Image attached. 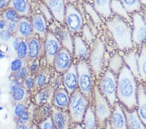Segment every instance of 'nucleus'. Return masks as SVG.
Segmentation results:
<instances>
[{
	"mask_svg": "<svg viewBox=\"0 0 146 129\" xmlns=\"http://www.w3.org/2000/svg\"><path fill=\"white\" fill-rule=\"evenodd\" d=\"M138 89L136 78L124 65L117 75V98L127 110L131 111L137 107Z\"/></svg>",
	"mask_w": 146,
	"mask_h": 129,
	"instance_id": "f257e3e1",
	"label": "nucleus"
},
{
	"mask_svg": "<svg viewBox=\"0 0 146 129\" xmlns=\"http://www.w3.org/2000/svg\"><path fill=\"white\" fill-rule=\"evenodd\" d=\"M106 26L120 50H133L134 44L132 39V28L128 22L120 16L113 15L107 19Z\"/></svg>",
	"mask_w": 146,
	"mask_h": 129,
	"instance_id": "f03ea898",
	"label": "nucleus"
},
{
	"mask_svg": "<svg viewBox=\"0 0 146 129\" xmlns=\"http://www.w3.org/2000/svg\"><path fill=\"white\" fill-rule=\"evenodd\" d=\"M88 98H86L79 90H75L70 98L68 105L69 115L74 123H80L83 121L84 115L88 108Z\"/></svg>",
	"mask_w": 146,
	"mask_h": 129,
	"instance_id": "7ed1b4c3",
	"label": "nucleus"
},
{
	"mask_svg": "<svg viewBox=\"0 0 146 129\" xmlns=\"http://www.w3.org/2000/svg\"><path fill=\"white\" fill-rule=\"evenodd\" d=\"M117 76L109 69L106 70L100 82L99 90L112 107L117 101Z\"/></svg>",
	"mask_w": 146,
	"mask_h": 129,
	"instance_id": "20e7f679",
	"label": "nucleus"
},
{
	"mask_svg": "<svg viewBox=\"0 0 146 129\" xmlns=\"http://www.w3.org/2000/svg\"><path fill=\"white\" fill-rule=\"evenodd\" d=\"M79 90L86 98H90L94 91L92 70L86 61H79L77 65Z\"/></svg>",
	"mask_w": 146,
	"mask_h": 129,
	"instance_id": "39448f33",
	"label": "nucleus"
},
{
	"mask_svg": "<svg viewBox=\"0 0 146 129\" xmlns=\"http://www.w3.org/2000/svg\"><path fill=\"white\" fill-rule=\"evenodd\" d=\"M94 99L95 106V114L98 125L103 126L111 116L112 112L110 104L97 86L94 88Z\"/></svg>",
	"mask_w": 146,
	"mask_h": 129,
	"instance_id": "423d86ee",
	"label": "nucleus"
},
{
	"mask_svg": "<svg viewBox=\"0 0 146 129\" xmlns=\"http://www.w3.org/2000/svg\"><path fill=\"white\" fill-rule=\"evenodd\" d=\"M67 29L72 33H77L84 27V18L82 11L75 3L66 4L65 20Z\"/></svg>",
	"mask_w": 146,
	"mask_h": 129,
	"instance_id": "0eeeda50",
	"label": "nucleus"
},
{
	"mask_svg": "<svg viewBox=\"0 0 146 129\" xmlns=\"http://www.w3.org/2000/svg\"><path fill=\"white\" fill-rule=\"evenodd\" d=\"M105 54V46L100 39L97 38L92 43L89 60L90 67L96 76H100L103 70Z\"/></svg>",
	"mask_w": 146,
	"mask_h": 129,
	"instance_id": "6e6552de",
	"label": "nucleus"
},
{
	"mask_svg": "<svg viewBox=\"0 0 146 129\" xmlns=\"http://www.w3.org/2000/svg\"><path fill=\"white\" fill-rule=\"evenodd\" d=\"M132 39L134 46H142L146 41V23L143 20L140 12L131 15Z\"/></svg>",
	"mask_w": 146,
	"mask_h": 129,
	"instance_id": "1a4fd4ad",
	"label": "nucleus"
},
{
	"mask_svg": "<svg viewBox=\"0 0 146 129\" xmlns=\"http://www.w3.org/2000/svg\"><path fill=\"white\" fill-rule=\"evenodd\" d=\"M45 39L44 50L46 61L49 65H51L53 64L55 57L61 49V44L59 40L53 33H47Z\"/></svg>",
	"mask_w": 146,
	"mask_h": 129,
	"instance_id": "9d476101",
	"label": "nucleus"
},
{
	"mask_svg": "<svg viewBox=\"0 0 146 129\" xmlns=\"http://www.w3.org/2000/svg\"><path fill=\"white\" fill-rule=\"evenodd\" d=\"M114 110L110 117V125L112 129H127V119L123 107L118 102L114 104Z\"/></svg>",
	"mask_w": 146,
	"mask_h": 129,
	"instance_id": "9b49d317",
	"label": "nucleus"
},
{
	"mask_svg": "<svg viewBox=\"0 0 146 129\" xmlns=\"http://www.w3.org/2000/svg\"><path fill=\"white\" fill-rule=\"evenodd\" d=\"M50 10L53 18L60 23H64L66 3L64 0H42Z\"/></svg>",
	"mask_w": 146,
	"mask_h": 129,
	"instance_id": "f8f14e48",
	"label": "nucleus"
},
{
	"mask_svg": "<svg viewBox=\"0 0 146 129\" xmlns=\"http://www.w3.org/2000/svg\"><path fill=\"white\" fill-rule=\"evenodd\" d=\"M63 84L65 90L71 95L78 88V74L77 65L72 64L67 71L64 73Z\"/></svg>",
	"mask_w": 146,
	"mask_h": 129,
	"instance_id": "ddd939ff",
	"label": "nucleus"
},
{
	"mask_svg": "<svg viewBox=\"0 0 146 129\" xmlns=\"http://www.w3.org/2000/svg\"><path fill=\"white\" fill-rule=\"evenodd\" d=\"M72 53L67 49L62 48L55 57L53 64L56 70L64 73L72 65Z\"/></svg>",
	"mask_w": 146,
	"mask_h": 129,
	"instance_id": "4468645a",
	"label": "nucleus"
},
{
	"mask_svg": "<svg viewBox=\"0 0 146 129\" xmlns=\"http://www.w3.org/2000/svg\"><path fill=\"white\" fill-rule=\"evenodd\" d=\"M34 33L31 20L27 17H21L18 22L17 29L15 34V38L27 40L32 37Z\"/></svg>",
	"mask_w": 146,
	"mask_h": 129,
	"instance_id": "2eb2a0df",
	"label": "nucleus"
},
{
	"mask_svg": "<svg viewBox=\"0 0 146 129\" xmlns=\"http://www.w3.org/2000/svg\"><path fill=\"white\" fill-rule=\"evenodd\" d=\"M51 117L56 129H68L70 117L66 112L53 106Z\"/></svg>",
	"mask_w": 146,
	"mask_h": 129,
	"instance_id": "dca6fc26",
	"label": "nucleus"
},
{
	"mask_svg": "<svg viewBox=\"0 0 146 129\" xmlns=\"http://www.w3.org/2000/svg\"><path fill=\"white\" fill-rule=\"evenodd\" d=\"M74 53L79 61H86L89 59L90 51L85 41L81 37L76 36L74 39Z\"/></svg>",
	"mask_w": 146,
	"mask_h": 129,
	"instance_id": "f3484780",
	"label": "nucleus"
},
{
	"mask_svg": "<svg viewBox=\"0 0 146 129\" xmlns=\"http://www.w3.org/2000/svg\"><path fill=\"white\" fill-rule=\"evenodd\" d=\"M32 26L35 33L37 34L40 38H46L47 34V20L42 14L35 13L32 15Z\"/></svg>",
	"mask_w": 146,
	"mask_h": 129,
	"instance_id": "a211bd4d",
	"label": "nucleus"
},
{
	"mask_svg": "<svg viewBox=\"0 0 146 129\" xmlns=\"http://www.w3.org/2000/svg\"><path fill=\"white\" fill-rule=\"evenodd\" d=\"M138 53L135 50H131L125 53L123 59L125 65L129 68L135 78L140 80L138 72Z\"/></svg>",
	"mask_w": 146,
	"mask_h": 129,
	"instance_id": "6ab92c4d",
	"label": "nucleus"
},
{
	"mask_svg": "<svg viewBox=\"0 0 146 129\" xmlns=\"http://www.w3.org/2000/svg\"><path fill=\"white\" fill-rule=\"evenodd\" d=\"M12 100L16 104L24 102L27 96V90L24 86L19 83L18 80L12 82L10 86Z\"/></svg>",
	"mask_w": 146,
	"mask_h": 129,
	"instance_id": "aec40b11",
	"label": "nucleus"
},
{
	"mask_svg": "<svg viewBox=\"0 0 146 129\" xmlns=\"http://www.w3.org/2000/svg\"><path fill=\"white\" fill-rule=\"evenodd\" d=\"M137 108L138 116L146 126V91L143 84L138 85Z\"/></svg>",
	"mask_w": 146,
	"mask_h": 129,
	"instance_id": "412c9836",
	"label": "nucleus"
},
{
	"mask_svg": "<svg viewBox=\"0 0 146 129\" xmlns=\"http://www.w3.org/2000/svg\"><path fill=\"white\" fill-rule=\"evenodd\" d=\"M28 46V55L26 59L29 61H34L40 55L42 45L40 41L36 37H32L27 40Z\"/></svg>",
	"mask_w": 146,
	"mask_h": 129,
	"instance_id": "4be33fe9",
	"label": "nucleus"
},
{
	"mask_svg": "<svg viewBox=\"0 0 146 129\" xmlns=\"http://www.w3.org/2000/svg\"><path fill=\"white\" fill-rule=\"evenodd\" d=\"M9 7L13 9L20 17H29L31 14L29 0H11Z\"/></svg>",
	"mask_w": 146,
	"mask_h": 129,
	"instance_id": "5701e85b",
	"label": "nucleus"
},
{
	"mask_svg": "<svg viewBox=\"0 0 146 129\" xmlns=\"http://www.w3.org/2000/svg\"><path fill=\"white\" fill-rule=\"evenodd\" d=\"M56 33H57L56 37L59 40L63 48L67 49L71 53H74V39L72 38L69 30L66 28L58 27Z\"/></svg>",
	"mask_w": 146,
	"mask_h": 129,
	"instance_id": "b1692460",
	"label": "nucleus"
},
{
	"mask_svg": "<svg viewBox=\"0 0 146 129\" xmlns=\"http://www.w3.org/2000/svg\"><path fill=\"white\" fill-rule=\"evenodd\" d=\"M55 91L51 86H47L38 92L35 97L37 104H49L53 100Z\"/></svg>",
	"mask_w": 146,
	"mask_h": 129,
	"instance_id": "393cba45",
	"label": "nucleus"
},
{
	"mask_svg": "<svg viewBox=\"0 0 146 129\" xmlns=\"http://www.w3.org/2000/svg\"><path fill=\"white\" fill-rule=\"evenodd\" d=\"M112 0H92V5L101 17L109 19L112 16L111 11Z\"/></svg>",
	"mask_w": 146,
	"mask_h": 129,
	"instance_id": "a878e982",
	"label": "nucleus"
},
{
	"mask_svg": "<svg viewBox=\"0 0 146 129\" xmlns=\"http://www.w3.org/2000/svg\"><path fill=\"white\" fill-rule=\"evenodd\" d=\"M127 119V129H146V126L139 117L137 111L128 110L123 107Z\"/></svg>",
	"mask_w": 146,
	"mask_h": 129,
	"instance_id": "bb28decb",
	"label": "nucleus"
},
{
	"mask_svg": "<svg viewBox=\"0 0 146 129\" xmlns=\"http://www.w3.org/2000/svg\"><path fill=\"white\" fill-rule=\"evenodd\" d=\"M69 95V93L65 88H60L56 90L55 92L53 100L54 106L62 110L68 109L70 98Z\"/></svg>",
	"mask_w": 146,
	"mask_h": 129,
	"instance_id": "cd10ccee",
	"label": "nucleus"
},
{
	"mask_svg": "<svg viewBox=\"0 0 146 129\" xmlns=\"http://www.w3.org/2000/svg\"><path fill=\"white\" fill-rule=\"evenodd\" d=\"M111 11L113 15H117L125 20L129 23L132 22L130 14L128 13L120 0H112Z\"/></svg>",
	"mask_w": 146,
	"mask_h": 129,
	"instance_id": "c85d7f7f",
	"label": "nucleus"
},
{
	"mask_svg": "<svg viewBox=\"0 0 146 129\" xmlns=\"http://www.w3.org/2000/svg\"><path fill=\"white\" fill-rule=\"evenodd\" d=\"M138 72L140 80L146 82V46L145 44L141 46L138 55Z\"/></svg>",
	"mask_w": 146,
	"mask_h": 129,
	"instance_id": "c756f323",
	"label": "nucleus"
},
{
	"mask_svg": "<svg viewBox=\"0 0 146 129\" xmlns=\"http://www.w3.org/2000/svg\"><path fill=\"white\" fill-rule=\"evenodd\" d=\"M124 65L123 57L119 53H114L109 60V70L117 76Z\"/></svg>",
	"mask_w": 146,
	"mask_h": 129,
	"instance_id": "7c9ffc66",
	"label": "nucleus"
},
{
	"mask_svg": "<svg viewBox=\"0 0 146 129\" xmlns=\"http://www.w3.org/2000/svg\"><path fill=\"white\" fill-rule=\"evenodd\" d=\"M82 5H83L84 12L87 14L88 18L92 21L94 24L96 26L102 24V20H101V16L94 9L92 4H91L90 2H84L82 3Z\"/></svg>",
	"mask_w": 146,
	"mask_h": 129,
	"instance_id": "2f4dec72",
	"label": "nucleus"
},
{
	"mask_svg": "<svg viewBox=\"0 0 146 129\" xmlns=\"http://www.w3.org/2000/svg\"><path fill=\"white\" fill-rule=\"evenodd\" d=\"M82 121L84 122V129H96L97 119L95 112L90 107L87 108Z\"/></svg>",
	"mask_w": 146,
	"mask_h": 129,
	"instance_id": "473e14b6",
	"label": "nucleus"
},
{
	"mask_svg": "<svg viewBox=\"0 0 146 129\" xmlns=\"http://www.w3.org/2000/svg\"><path fill=\"white\" fill-rule=\"evenodd\" d=\"M129 14L131 15L134 13L140 12L142 5L140 0H120Z\"/></svg>",
	"mask_w": 146,
	"mask_h": 129,
	"instance_id": "72a5a7b5",
	"label": "nucleus"
},
{
	"mask_svg": "<svg viewBox=\"0 0 146 129\" xmlns=\"http://www.w3.org/2000/svg\"><path fill=\"white\" fill-rule=\"evenodd\" d=\"M49 74L46 71H42L35 77V88L42 89L48 86Z\"/></svg>",
	"mask_w": 146,
	"mask_h": 129,
	"instance_id": "f704fd0d",
	"label": "nucleus"
},
{
	"mask_svg": "<svg viewBox=\"0 0 146 129\" xmlns=\"http://www.w3.org/2000/svg\"><path fill=\"white\" fill-rule=\"evenodd\" d=\"M16 51L18 58H20L23 60L26 59L28 55V46L27 40L21 39Z\"/></svg>",
	"mask_w": 146,
	"mask_h": 129,
	"instance_id": "c9c22d12",
	"label": "nucleus"
},
{
	"mask_svg": "<svg viewBox=\"0 0 146 129\" xmlns=\"http://www.w3.org/2000/svg\"><path fill=\"white\" fill-rule=\"evenodd\" d=\"M3 18L7 22H18L21 17L11 7H7L5 10L3 11Z\"/></svg>",
	"mask_w": 146,
	"mask_h": 129,
	"instance_id": "e433bc0d",
	"label": "nucleus"
},
{
	"mask_svg": "<svg viewBox=\"0 0 146 129\" xmlns=\"http://www.w3.org/2000/svg\"><path fill=\"white\" fill-rule=\"evenodd\" d=\"M38 9L40 13L44 16V17L46 18L47 22H50L53 19V16L51 14L50 10H49L48 6L44 3L43 1H40L38 3Z\"/></svg>",
	"mask_w": 146,
	"mask_h": 129,
	"instance_id": "4c0bfd02",
	"label": "nucleus"
},
{
	"mask_svg": "<svg viewBox=\"0 0 146 129\" xmlns=\"http://www.w3.org/2000/svg\"><path fill=\"white\" fill-rule=\"evenodd\" d=\"M81 31L82 33V38L84 39V41L88 43H92L94 40H95L94 39L95 35L92 31L90 27L88 25H84Z\"/></svg>",
	"mask_w": 146,
	"mask_h": 129,
	"instance_id": "58836bf2",
	"label": "nucleus"
},
{
	"mask_svg": "<svg viewBox=\"0 0 146 129\" xmlns=\"http://www.w3.org/2000/svg\"><path fill=\"white\" fill-rule=\"evenodd\" d=\"M24 67V62L23 59H21L20 58H16L15 60H13L11 65V73L13 74L15 72H17L18 70L22 69Z\"/></svg>",
	"mask_w": 146,
	"mask_h": 129,
	"instance_id": "ea45409f",
	"label": "nucleus"
},
{
	"mask_svg": "<svg viewBox=\"0 0 146 129\" xmlns=\"http://www.w3.org/2000/svg\"><path fill=\"white\" fill-rule=\"evenodd\" d=\"M28 71L29 69L27 67L24 66L20 69L17 72L13 73V76L15 78V80H24L28 76Z\"/></svg>",
	"mask_w": 146,
	"mask_h": 129,
	"instance_id": "a19ab883",
	"label": "nucleus"
},
{
	"mask_svg": "<svg viewBox=\"0 0 146 129\" xmlns=\"http://www.w3.org/2000/svg\"><path fill=\"white\" fill-rule=\"evenodd\" d=\"M26 112H27V106L24 102H22L16 104L15 110H14V113H15V115L16 117H20L21 115Z\"/></svg>",
	"mask_w": 146,
	"mask_h": 129,
	"instance_id": "79ce46f5",
	"label": "nucleus"
},
{
	"mask_svg": "<svg viewBox=\"0 0 146 129\" xmlns=\"http://www.w3.org/2000/svg\"><path fill=\"white\" fill-rule=\"evenodd\" d=\"M23 86L27 90H31L35 88V78L31 75L28 76L24 79Z\"/></svg>",
	"mask_w": 146,
	"mask_h": 129,
	"instance_id": "37998d69",
	"label": "nucleus"
},
{
	"mask_svg": "<svg viewBox=\"0 0 146 129\" xmlns=\"http://www.w3.org/2000/svg\"><path fill=\"white\" fill-rule=\"evenodd\" d=\"M40 129H56L54 125L51 117L46 119L40 125Z\"/></svg>",
	"mask_w": 146,
	"mask_h": 129,
	"instance_id": "c03bdc74",
	"label": "nucleus"
},
{
	"mask_svg": "<svg viewBox=\"0 0 146 129\" xmlns=\"http://www.w3.org/2000/svg\"><path fill=\"white\" fill-rule=\"evenodd\" d=\"M13 36V34L11 32H9L7 29H3L0 32V39L4 43H8L11 41Z\"/></svg>",
	"mask_w": 146,
	"mask_h": 129,
	"instance_id": "a18cd8bd",
	"label": "nucleus"
},
{
	"mask_svg": "<svg viewBox=\"0 0 146 129\" xmlns=\"http://www.w3.org/2000/svg\"><path fill=\"white\" fill-rule=\"evenodd\" d=\"M17 118L19 124H28L30 121V116L27 112L23 113Z\"/></svg>",
	"mask_w": 146,
	"mask_h": 129,
	"instance_id": "49530a36",
	"label": "nucleus"
},
{
	"mask_svg": "<svg viewBox=\"0 0 146 129\" xmlns=\"http://www.w3.org/2000/svg\"><path fill=\"white\" fill-rule=\"evenodd\" d=\"M18 26V22H8L7 25L6 29L8 30L9 32H11L13 35H15Z\"/></svg>",
	"mask_w": 146,
	"mask_h": 129,
	"instance_id": "de8ad7c7",
	"label": "nucleus"
},
{
	"mask_svg": "<svg viewBox=\"0 0 146 129\" xmlns=\"http://www.w3.org/2000/svg\"><path fill=\"white\" fill-rule=\"evenodd\" d=\"M11 0H0V11L5 10L9 7V5Z\"/></svg>",
	"mask_w": 146,
	"mask_h": 129,
	"instance_id": "09e8293b",
	"label": "nucleus"
},
{
	"mask_svg": "<svg viewBox=\"0 0 146 129\" xmlns=\"http://www.w3.org/2000/svg\"><path fill=\"white\" fill-rule=\"evenodd\" d=\"M7 22L4 19V18H1L0 19V29L1 30H3L5 29V28L7 27Z\"/></svg>",
	"mask_w": 146,
	"mask_h": 129,
	"instance_id": "8fccbe9b",
	"label": "nucleus"
},
{
	"mask_svg": "<svg viewBox=\"0 0 146 129\" xmlns=\"http://www.w3.org/2000/svg\"><path fill=\"white\" fill-rule=\"evenodd\" d=\"M140 13L142 16L143 21H144L145 23H146V7H145L142 6V9H141Z\"/></svg>",
	"mask_w": 146,
	"mask_h": 129,
	"instance_id": "3c124183",
	"label": "nucleus"
},
{
	"mask_svg": "<svg viewBox=\"0 0 146 129\" xmlns=\"http://www.w3.org/2000/svg\"><path fill=\"white\" fill-rule=\"evenodd\" d=\"M17 129H30L28 124H19Z\"/></svg>",
	"mask_w": 146,
	"mask_h": 129,
	"instance_id": "603ef678",
	"label": "nucleus"
},
{
	"mask_svg": "<svg viewBox=\"0 0 146 129\" xmlns=\"http://www.w3.org/2000/svg\"><path fill=\"white\" fill-rule=\"evenodd\" d=\"M64 2L66 4L68 3H75V2H77L76 0H64Z\"/></svg>",
	"mask_w": 146,
	"mask_h": 129,
	"instance_id": "864d4df0",
	"label": "nucleus"
},
{
	"mask_svg": "<svg viewBox=\"0 0 146 129\" xmlns=\"http://www.w3.org/2000/svg\"><path fill=\"white\" fill-rule=\"evenodd\" d=\"M105 129H112L111 126H110V122H109V121H107V123H106Z\"/></svg>",
	"mask_w": 146,
	"mask_h": 129,
	"instance_id": "5fc2aeb1",
	"label": "nucleus"
},
{
	"mask_svg": "<svg viewBox=\"0 0 146 129\" xmlns=\"http://www.w3.org/2000/svg\"><path fill=\"white\" fill-rule=\"evenodd\" d=\"M76 1L80 3H84V2H91L92 0H76Z\"/></svg>",
	"mask_w": 146,
	"mask_h": 129,
	"instance_id": "6e6d98bb",
	"label": "nucleus"
},
{
	"mask_svg": "<svg viewBox=\"0 0 146 129\" xmlns=\"http://www.w3.org/2000/svg\"><path fill=\"white\" fill-rule=\"evenodd\" d=\"M141 3H142V6H144L146 7V0H140Z\"/></svg>",
	"mask_w": 146,
	"mask_h": 129,
	"instance_id": "4d7b16f0",
	"label": "nucleus"
},
{
	"mask_svg": "<svg viewBox=\"0 0 146 129\" xmlns=\"http://www.w3.org/2000/svg\"><path fill=\"white\" fill-rule=\"evenodd\" d=\"M72 129H84L82 127V126H81V125H77V126H75L74 128H73Z\"/></svg>",
	"mask_w": 146,
	"mask_h": 129,
	"instance_id": "13d9d810",
	"label": "nucleus"
},
{
	"mask_svg": "<svg viewBox=\"0 0 146 129\" xmlns=\"http://www.w3.org/2000/svg\"><path fill=\"white\" fill-rule=\"evenodd\" d=\"M31 129H40V127H38L36 125H33V127L31 128Z\"/></svg>",
	"mask_w": 146,
	"mask_h": 129,
	"instance_id": "bf43d9fd",
	"label": "nucleus"
},
{
	"mask_svg": "<svg viewBox=\"0 0 146 129\" xmlns=\"http://www.w3.org/2000/svg\"><path fill=\"white\" fill-rule=\"evenodd\" d=\"M143 87H144V89H145V91H146V82H145V85H143Z\"/></svg>",
	"mask_w": 146,
	"mask_h": 129,
	"instance_id": "052dcab7",
	"label": "nucleus"
},
{
	"mask_svg": "<svg viewBox=\"0 0 146 129\" xmlns=\"http://www.w3.org/2000/svg\"><path fill=\"white\" fill-rule=\"evenodd\" d=\"M0 57H2V55H1V54H0Z\"/></svg>",
	"mask_w": 146,
	"mask_h": 129,
	"instance_id": "680f3d73",
	"label": "nucleus"
},
{
	"mask_svg": "<svg viewBox=\"0 0 146 129\" xmlns=\"http://www.w3.org/2000/svg\"><path fill=\"white\" fill-rule=\"evenodd\" d=\"M145 44V46H146V41H145V44Z\"/></svg>",
	"mask_w": 146,
	"mask_h": 129,
	"instance_id": "e2e57ef3",
	"label": "nucleus"
}]
</instances>
